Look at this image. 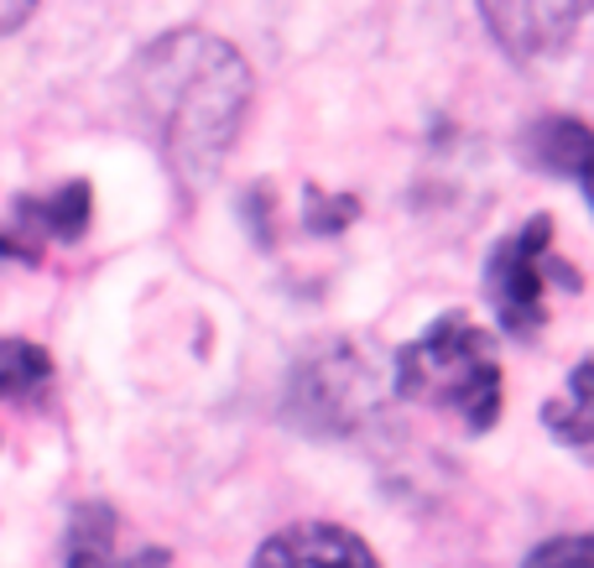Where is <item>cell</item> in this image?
Here are the masks:
<instances>
[{
	"mask_svg": "<svg viewBox=\"0 0 594 568\" xmlns=\"http://www.w3.org/2000/svg\"><path fill=\"white\" fill-rule=\"evenodd\" d=\"M137 84L172 168L204 183L235 146L240 121L251 110L245 58L209 32H178L141 58Z\"/></svg>",
	"mask_w": 594,
	"mask_h": 568,
	"instance_id": "obj_1",
	"label": "cell"
},
{
	"mask_svg": "<svg viewBox=\"0 0 594 568\" xmlns=\"http://www.w3.org/2000/svg\"><path fill=\"white\" fill-rule=\"evenodd\" d=\"M52 386L48 349L32 339H0V402H37Z\"/></svg>",
	"mask_w": 594,
	"mask_h": 568,
	"instance_id": "obj_10",
	"label": "cell"
},
{
	"mask_svg": "<svg viewBox=\"0 0 594 568\" xmlns=\"http://www.w3.org/2000/svg\"><path fill=\"white\" fill-rule=\"evenodd\" d=\"M360 386H371V381H365V371L355 365V355H350V349H334V355L308 365L303 376H298V386H292V396H298L303 423H313V433H350L360 407H365V392H360Z\"/></svg>",
	"mask_w": 594,
	"mask_h": 568,
	"instance_id": "obj_5",
	"label": "cell"
},
{
	"mask_svg": "<svg viewBox=\"0 0 594 568\" xmlns=\"http://www.w3.org/2000/svg\"><path fill=\"white\" fill-rule=\"evenodd\" d=\"M522 568H594V542L590 537H553L543 548H532Z\"/></svg>",
	"mask_w": 594,
	"mask_h": 568,
	"instance_id": "obj_12",
	"label": "cell"
},
{
	"mask_svg": "<svg viewBox=\"0 0 594 568\" xmlns=\"http://www.w3.org/2000/svg\"><path fill=\"white\" fill-rule=\"evenodd\" d=\"M251 568H381L375 552L355 532L334 521H292L261 542Z\"/></svg>",
	"mask_w": 594,
	"mask_h": 568,
	"instance_id": "obj_6",
	"label": "cell"
},
{
	"mask_svg": "<svg viewBox=\"0 0 594 568\" xmlns=\"http://www.w3.org/2000/svg\"><path fill=\"white\" fill-rule=\"evenodd\" d=\"M396 392L407 402L454 407L470 433H485L501 413V365L491 339L464 313H443L439 324L396 355Z\"/></svg>",
	"mask_w": 594,
	"mask_h": 568,
	"instance_id": "obj_2",
	"label": "cell"
},
{
	"mask_svg": "<svg viewBox=\"0 0 594 568\" xmlns=\"http://www.w3.org/2000/svg\"><path fill=\"white\" fill-rule=\"evenodd\" d=\"M480 11L511 58H553L584 27L590 0H480Z\"/></svg>",
	"mask_w": 594,
	"mask_h": 568,
	"instance_id": "obj_4",
	"label": "cell"
},
{
	"mask_svg": "<svg viewBox=\"0 0 594 568\" xmlns=\"http://www.w3.org/2000/svg\"><path fill=\"white\" fill-rule=\"evenodd\" d=\"M32 11H37V0H0V37L17 32V27L32 17Z\"/></svg>",
	"mask_w": 594,
	"mask_h": 568,
	"instance_id": "obj_13",
	"label": "cell"
},
{
	"mask_svg": "<svg viewBox=\"0 0 594 568\" xmlns=\"http://www.w3.org/2000/svg\"><path fill=\"white\" fill-rule=\"evenodd\" d=\"M547 245H553V220L537 214L522 235L495 245L491 256V303L511 339H532L547 324V282L553 276L568 293H578V276L558 266V256H547Z\"/></svg>",
	"mask_w": 594,
	"mask_h": 568,
	"instance_id": "obj_3",
	"label": "cell"
},
{
	"mask_svg": "<svg viewBox=\"0 0 594 568\" xmlns=\"http://www.w3.org/2000/svg\"><path fill=\"white\" fill-rule=\"evenodd\" d=\"M69 568H168V552L147 548V558H120L115 511L110 506H79L69 532Z\"/></svg>",
	"mask_w": 594,
	"mask_h": 568,
	"instance_id": "obj_7",
	"label": "cell"
},
{
	"mask_svg": "<svg viewBox=\"0 0 594 568\" xmlns=\"http://www.w3.org/2000/svg\"><path fill=\"white\" fill-rule=\"evenodd\" d=\"M17 230H37L32 241H79L94 220V199H89V183H69V189L48 193V199H21L17 204Z\"/></svg>",
	"mask_w": 594,
	"mask_h": 568,
	"instance_id": "obj_8",
	"label": "cell"
},
{
	"mask_svg": "<svg viewBox=\"0 0 594 568\" xmlns=\"http://www.w3.org/2000/svg\"><path fill=\"white\" fill-rule=\"evenodd\" d=\"M590 381H594V371H590V365H578V371H574V402H568V407H563V402H547V407H543L547 428L558 433V438H568V444H574V448H584V444H590V428H594Z\"/></svg>",
	"mask_w": 594,
	"mask_h": 568,
	"instance_id": "obj_11",
	"label": "cell"
},
{
	"mask_svg": "<svg viewBox=\"0 0 594 568\" xmlns=\"http://www.w3.org/2000/svg\"><path fill=\"white\" fill-rule=\"evenodd\" d=\"M526 146L537 156V168H553V173L574 178V183L590 178V131H584V121H574V115L537 121L532 136H526Z\"/></svg>",
	"mask_w": 594,
	"mask_h": 568,
	"instance_id": "obj_9",
	"label": "cell"
}]
</instances>
